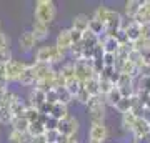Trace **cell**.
I'll return each instance as SVG.
<instances>
[{
  "mask_svg": "<svg viewBox=\"0 0 150 143\" xmlns=\"http://www.w3.org/2000/svg\"><path fill=\"white\" fill-rule=\"evenodd\" d=\"M140 7H142L140 0H129V2H125V5H123V17L129 18V20H134L135 15L139 13Z\"/></svg>",
  "mask_w": 150,
  "mask_h": 143,
  "instance_id": "15",
  "label": "cell"
},
{
  "mask_svg": "<svg viewBox=\"0 0 150 143\" xmlns=\"http://www.w3.org/2000/svg\"><path fill=\"white\" fill-rule=\"evenodd\" d=\"M45 101H47L48 105H55V103H59V90L50 88L48 92H45Z\"/></svg>",
  "mask_w": 150,
  "mask_h": 143,
  "instance_id": "33",
  "label": "cell"
},
{
  "mask_svg": "<svg viewBox=\"0 0 150 143\" xmlns=\"http://www.w3.org/2000/svg\"><path fill=\"white\" fill-rule=\"evenodd\" d=\"M88 23H90V17L85 15V13H79L72 18V30H77V32H87L88 30Z\"/></svg>",
  "mask_w": 150,
  "mask_h": 143,
  "instance_id": "12",
  "label": "cell"
},
{
  "mask_svg": "<svg viewBox=\"0 0 150 143\" xmlns=\"http://www.w3.org/2000/svg\"><path fill=\"white\" fill-rule=\"evenodd\" d=\"M90 98H92V97L88 95V92L85 90V87H82V88H80V92H79V93L75 95V98H74V100H75V101H79L80 105H87Z\"/></svg>",
  "mask_w": 150,
  "mask_h": 143,
  "instance_id": "32",
  "label": "cell"
},
{
  "mask_svg": "<svg viewBox=\"0 0 150 143\" xmlns=\"http://www.w3.org/2000/svg\"><path fill=\"white\" fill-rule=\"evenodd\" d=\"M82 37H83L82 32H77V30H72V28H70V38H72V43H74V45L82 43Z\"/></svg>",
  "mask_w": 150,
  "mask_h": 143,
  "instance_id": "41",
  "label": "cell"
},
{
  "mask_svg": "<svg viewBox=\"0 0 150 143\" xmlns=\"http://www.w3.org/2000/svg\"><path fill=\"white\" fill-rule=\"evenodd\" d=\"M118 72L123 75H129V77H137V67H135V63H132L130 60H125L120 67H118Z\"/></svg>",
  "mask_w": 150,
  "mask_h": 143,
  "instance_id": "27",
  "label": "cell"
},
{
  "mask_svg": "<svg viewBox=\"0 0 150 143\" xmlns=\"http://www.w3.org/2000/svg\"><path fill=\"white\" fill-rule=\"evenodd\" d=\"M137 75L139 77H150V65H142L139 70H137Z\"/></svg>",
  "mask_w": 150,
  "mask_h": 143,
  "instance_id": "43",
  "label": "cell"
},
{
  "mask_svg": "<svg viewBox=\"0 0 150 143\" xmlns=\"http://www.w3.org/2000/svg\"><path fill=\"white\" fill-rule=\"evenodd\" d=\"M142 5H144L145 8H147V12L150 13V0H144V2H142Z\"/></svg>",
  "mask_w": 150,
  "mask_h": 143,
  "instance_id": "49",
  "label": "cell"
},
{
  "mask_svg": "<svg viewBox=\"0 0 150 143\" xmlns=\"http://www.w3.org/2000/svg\"><path fill=\"white\" fill-rule=\"evenodd\" d=\"M32 35L35 38V42H43V40H47L48 35H50V25H45L42 22H37L33 20L32 23Z\"/></svg>",
  "mask_w": 150,
  "mask_h": 143,
  "instance_id": "10",
  "label": "cell"
},
{
  "mask_svg": "<svg viewBox=\"0 0 150 143\" xmlns=\"http://www.w3.org/2000/svg\"><path fill=\"white\" fill-rule=\"evenodd\" d=\"M72 63H74V72H75V78L79 80V82H82V83H85L87 80L93 78V77H97L95 73H93V70H92V65L90 62H87V60L80 58V60H72Z\"/></svg>",
  "mask_w": 150,
  "mask_h": 143,
  "instance_id": "4",
  "label": "cell"
},
{
  "mask_svg": "<svg viewBox=\"0 0 150 143\" xmlns=\"http://www.w3.org/2000/svg\"><path fill=\"white\" fill-rule=\"evenodd\" d=\"M8 142H10V143H32L33 142V137L28 132L22 133V132H15V130H12V132L8 133Z\"/></svg>",
  "mask_w": 150,
  "mask_h": 143,
  "instance_id": "17",
  "label": "cell"
},
{
  "mask_svg": "<svg viewBox=\"0 0 150 143\" xmlns=\"http://www.w3.org/2000/svg\"><path fill=\"white\" fill-rule=\"evenodd\" d=\"M43 127H45V130H57V127H59V120H55V118H52V117H47V120H45V123H43Z\"/></svg>",
  "mask_w": 150,
  "mask_h": 143,
  "instance_id": "40",
  "label": "cell"
},
{
  "mask_svg": "<svg viewBox=\"0 0 150 143\" xmlns=\"http://www.w3.org/2000/svg\"><path fill=\"white\" fill-rule=\"evenodd\" d=\"M32 143H47V140H45V135H40V137H35L33 138Z\"/></svg>",
  "mask_w": 150,
  "mask_h": 143,
  "instance_id": "48",
  "label": "cell"
},
{
  "mask_svg": "<svg viewBox=\"0 0 150 143\" xmlns=\"http://www.w3.org/2000/svg\"><path fill=\"white\" fill-rule=\"evenodd\" d=\"M57 17V7L52 0H37L33 7V18L42 22L45 25H50Z\"/></svg>",
  "mask_w": 150,
  "mask_h": 143,
  "instance_id": "2",
  "label": "cell"
},
{
  "mask_svg": "<svg viewBox=\"0 0 150 143\" xmlns=\"http://www.w3.org/2000/svg\"><path fill=\"white\" fill-rule=\"evenodd\" d=\"M72 101H74V97L70 95V93L65 90V88L59 90V103H62V105H67V106H69Z\"/></svg>",
  "mask_w": 150,
  "mask_h": 143,
  "instance_id": "34",
  "label": "cell"
},
{
  "mask_svg": "<svg viewBox=\"0 0 150 143\" xmlns=\"http://www.w3.org/2000/svg\"><path fill=\"white\" fill-rule=\"evenodd\" d=\"M137 115H135L134 111H129V113H123L122 115V127L123 130H127V132L132 133V130H134L135 127V122H137Z\"/></svg>",
  "mask_w": 150,
  "mask_h": 143,
  "instance_id": "22",
  "label": "cell"
},
{
  "mask_svg": "<svg viewBox=\"0 0 150 143\" xmlns=\"http://www.w3.org/2000/svg\"><path fill=\"white\" fill-rule=\"evenodd\" d=\"M88 30H90L93 35H97V37L105 35V25L100 23V22H97L95 18H92V17H90V23H88Z\"/></svg>",
  "mask_w": 150,
  "mask_h": 143,
  "instance_id": "28",
  "label": "cell"
},
{
  "mask_svg": "<svg viewBox=\"0 0 150 143\" xmlns=\"http://www.w3.org/2000/svg\"><path fill=\"white\" fill-rule=\"evenodd\" d=\"M40 110L38 108H35V106H27V110H25V113H23V117L27 118V122L28 123H33V122H38L40 120Z\"/></svg>",
  "mask_w": 150,
  "mask_h": 143,
  "instance_id": "29",
  "label": "cell"
},
{
  "mask_svg": "<svg viewBox=\"0 0 150 143\" xmlns=\"http://www.w3.org/2000/svg\"><path fill=\"white\" fill-rule=\"evenodd\" d=\"M35 43L37 42H35V38H33L30 30L20 33V37H18V47H20L22 52H30V50H33Z\"/></svg>",
  "mask_w": 150,
  "mask_h": 143,
  "instance_id": "13",
  "label": "cell"
},
{
  "mask_svg": "<svg viewBox=\"0 0 150 143\" xmlns=\"http://www.w3.org/2000/svg\"><path fill=\"white\" fill-rule=\"evenodd\" d=\"M0 32H2V22H0Z\"/></svg>",
  "mask_w": 150,
  "mask_h": 143,
  "instance_id": "51",
  "label": "cell"
},
{
  "mask_svg": "<svg viewBox=\"0 0 150 143\" xmlns=\"http://www.w3.org/2000/svg\"><path fill=\"white\" fill-rule=\"evenodd\" d=\"M140 40H142V42H145L150 47V23L140 27Z\"/></svg>",
  "mask_w": 150,
  "mask_h": 143,
  "instance_id": "38",
  "label": "cell"
},
{
  "mask_svg": "<svg viewBox=\"0 0 150 143\" xmlns=\"http://www.w3.org/2000/svg\"><path fill=\"white\" fill-rule=\"evenodd\" d=\"M108 12H110V8L105 5H98L95 8V12H93V15H92V18H95L97 22H100V23H103L105 25V22H107V17H108Z\"/></svg>",
  "mask_w": 150,
  "mask_h": 143,
  "instance_id": "26",
  "label": "cell"
},
{
  "mask_svg": "<svg viewBox=\"0 0 150 143\" xmlns=\"http://www.w3.org/2000/svg\"><path fill=\"white\" fill-rule=\"evenodd\" d=\"M12 122V115H10V108L0 106V125H8Z\"/></svg>",
  "mask_w": 150,
  "mask_h": 143,
  "instance_id": "35",
  "label": "cell"
},
{
  "mask_svg": "<svg viewBox=\"0 0 150 143\" xmlns=\"http://www.w3.org/2000/svg\"><path fill=\"white\" fill-rule=\"evenodd\" d=\"M8 43H10L8 37H7L4 32H0V48H7L8 47Z\"/></svg>",
  "mask_w": 150,
  "mask_h": 143,
  "instance_id": "46",
  "label": "cell"
},
{
  "mask_svg": "<svg viewBox=\"0 0 150 143\" xmlns=\"http://www.w3.org/2000/svg\"><path fill=\"white\" fill-rule=\"evenodd\" d=\"M113 110H117L120 115L132 111V98H130V97H122V98H120V101L113 106Z\"/></svg>",
  "mask_w": 150,
  "mask_h": 143,
  "instance_id": "24",
  "label": "cell"
},
{
  "mask_svg": "<svg viewBox=\"0 0 150 143\" xmlns=\"http://www.w3.org/2000/svg\"><path fill=\"white\" fill-rule=\"evenodd\" d=\"M115 63H117L115 55H110V53H105L103 55V65L105 67H115Z\"/></svg>",
  "mask_w": 150,
  "mask_h": 143,
  "instance_id": "42",
  "label": "cell"
},
{
  "mask_svg": "<svg viewBox=\"0 0 150 143\" xmlns=\"http://www.w3.org/2000/svg\"><path fill=\"white\" fill-rule=\"evenodd\" d=\"M140 55H142V60H144L145 65H150V47L144 48L142 52H140Z\"/></svg>",
  "mask_w": 150,
  "mask_h": 143,
  "instance_id": "44",
  "label": "cell"
},
{
  "mask_svg": "<svg viewBox=\"0 0 150 143\" xmlns=\"http://www.w3.org/2000/svg\"><path fill=\"white\" fill-rule=\"evenodd\" d=\"M10 60H13V58H12V50H10V47L0 48V63L7 65Z\"/></svg>",
  "mask_w": 150,
  "mask_h": 143,
  "instance_id": "39",
  "label": "cell"
},
{
  "mask_svg": "<svg viewBox=\"0 0 150 143\" xmlns=\"http://www.w3.org/2000/svg\"><path fill=\"white\" fill-rule=\"evenodd\" d=\"M123 95H122V92H120V88H118V87H113L112 90L103 97V101H105V105H107V106H112V108H113V106L120 101Z\"/></svg>",
  "mask_w": 150,
  "mask_h": 143,
  "instance_id": "19",
  "label": "cell"
},
{
  "mask_svg": "<svg viewBox=\"0 0 150 143\" xmlns=\"http://www.w3.org/2000/svg\"><path fill=\"white\" fill-rule=\"evenodd\" d=\"M59 72H60V75L65 78V82H69V80H74V78H75L74 63H72V62H65L64 65H60Z\"/></svg>",
  "mask_w": 150,
  "mask_h": 143,
  "instance_id": "25",
  "label": "cell"
},
{
  "mask_svg": "<svg viewBox=\"0 0 150 143\" xmlns=\"http://www.w3.org/2000/svg\"><path fill=\"white\" fill-rule=\"evenodd\" d=\"M0 77H5V65L0 63Z\"/></svg>",
  "mask_w": 150,
  "mask_h": 143,
  "instance_id": "50",
  "label": "cell"
},
{
  "mask_svg": "<svg viewBox=\"0 0 150 143\" xmlns=\"http://www.w3.org/2000/svg\"><path fill=\"white\" fill-rule=\"evenodd\" d=\"M45 140H47V143H59L60 140V133L59 130H45Z\"/></svg>",
  "mask_w": 150,
  "mask_h": 143,
  "instance_id": "37",
  "label": "cell"
},
{
  "mask_svg": "<svg viewBox=\"0 0 150 143\" xmlns=\"http://www.w3.org/2000/svg\"><path fill=\"white\" fill-rule=\"evenodd\" d=\"M28 125H30V123L27 122V118H25V117L12 118V122H10L12 130H15V132H22V133L28 132Z\"/></svg>",
  "mask_w": 150,
  "mask_h": 143,
  "instance_id": "23",
  "label": "cell"
},
{
  "mask_svg": "<svg viewBox=\"0 0 150 143\" xmlns=\"http://www.w3.org/2000/svg\"><path fill=\"white\" fill-rule=\"evenodd\" d=\"M134 140H147L150 138V123L145 120L144 117H139L135 122V127L132 130Z\"/></svg>",
  "mask_w": 150,
  "mask_h": 143,
  "instance_id": "8",
  "label": "cell"
},
{
  "mask_svg": "<svg viewBox=\"0 0 150 143\" xmlns=\"http://www.w3.org/2000/svg\"><path fill=\"white\" fill-rule=\"evenodd\" d=\"M98 78H100V77H98ZM113 87H115V85L112 83V82H110V80H107V78H100V95L102 97H105L108 93V92L112 90Z\"/></svg>",
  "mask_w": 150,
  "mask_h": 143,
  "instance_id": "36",
  "label": "cell"
},
{
  "mask_svg": "<svg viewBox=\"0 0 150 143\" xmlns=\"http://www.w3.org/2000/svg\"><path fill=\"white\" fill-rule=\"evenodd\" d=\"M28 133H30L33 138L43 135V133H45V127H43V123H42V122H33V123H30V125H28Z\"/></svg>",
  "mask_w": 150,
  "mask_h": 143,
  "instance_id": "31",
  "label": "cell"
},
{
  "mask_svg": "<svg viewBox=\"0 0 150 143\" xmlns=\"http://www.w3.org/2000/svg\"><path fill=\"white\" fill-rule=\"evenodd\" d=\"M82 87H83V83H82V82H79L77 78H74V80H69V82H67V85H65V90H67L70 95L75 98V95L80 92Z\"/></svg>",
  "mask_w": 150,
  "mask_h": 143,
  "instance_id": "30",
  "label": "cell"
},
{
  "mask_svg": "<svg viewBox=\"0 0 150 143\" xmlns=\"http://www.w3.org/2000/svg\"><path fill=\"white\" fill-rule=\"evenodd\" d=\"M83 87H85V90L88 92L90 97H98L100 95V78H98V75L90 80H87L83 83Z\"/></svg>",
  "mask_w": 150,
  "mask_h": 143,
  "instance_id": "21",
  "label": "cell"
},
{
  "mask_svg": "<svg viewBox=\"0 0 150 143\" xmlns=\"http://www.w3.org/2000/svg\"><path fill=\"white\" fill-rule=\"evenodd\" d=\"M123 32H125V35H127L130 43H135L137 40H140V25L135 23L134 20L127 22V27L123 28Z\"/></svg>",
  "mask_w": 150,
  "mask_h": 143,
  "instance_id": "16",
  "label": "cell"
},
{
  "mask_svg": "<svg viewBox=\"0 0 150 143\" xmlns=\"http://www.w3.org/2000/svg\"><path fill=\"white\" fill-rule=\"evenodd\" d=\"M27 106H28V103H25V101L18 97V98H17V100L10 105V115H12V118L23 117V113H25V110H27Z\"/></svg>",
  "mask_w": 150,
  "mask_h": 143,
  "instance_id": "18",
  "label": "cell"
},
{
  "mask_svg": "<svg viewBox=\"0 0 150 143\" xmlns=\"http://www.w3.org/2000/svg\"><path fill=\"white\" fill-rule=\"evenodd\" d=\"M67 58V53L59 50L55 45H42L35 52V60L37 63H47V65H57V63H62L64 65L65 62L64 60Z\"/></svg>",
  "mask_w": 150,
  "mask_h": 143,
  "instance_id": "1",
  "label": "cell"
},
{
  "mask_svg": "<svg viewBox=\"0 0 150 143\" xmlns=\"http://www.w3.org/2000/svg\"><path fill=\"white\" fill-rule=\"evenodd\" d=\"M8 80H7V77H0V93H4V92L8 90Z\"/></svg>",
  "mask_w": 150,
  "mask_h": 143,
  "instance_id": "45",
  "label": "cell"
},
{
  "mask_svg": "<svg viewBox=\"0 0 150 143\" xmlns=\"http://www.w3.org/2000/svg\"><path fill=\"white\" fill-rule=\"evenodd\" d=\"M50 117L55 118V120H65L69 117V106L67 105H62V103H55L52 105V110H50Z\"/></svg>",
  "mask_w": 150,
  "mask_h": 143,
  "instance_id": "20",
  "label": "cell"
},
{
  "mask_svg": "<svg viewBox=\"0 0 150 143\" xmlns=\"http://www.w3.org/2000/svg\"><path fill=\"white\" fill-rule=\"evenodd\" d=\"M87 111L90 115V122H105V113H107V105L103 101V97H92L87 103Z\"/></svg>",
  "mask_w": 150,
  "mask_h": 143,
  "instance_id": "3",
  "label": "cell"
},
{
  "mask_svg": "<svg viewBox=\"0 0 150 143\" xmlns=\"http://www.w3.org/2000/svg\"><path fill=\"white\" fill-rule=\"evenodd\" d=\"M18 83L22 87H35L37 83V77H35V72L32 68V63H28V67L23 70V73L20 75V78H18Z\"/></svg>",
  "mask_w": 150,
  "mask_h": 143,
  "instance_id": "14",
  "label": "cell"
},
{
  "mask_svg": "<svg viewBox=\"0 0 150 143\" xmlns=\"http://www.w3.org/2000/svg\"><path fill=\"white\" fill-rule=\"evenodd\" d=\"M45 101V92L37 88V87H32V90L28 93V105L30 106H35V108H40Z\"/></svg>",
  "mask_w": 150,
  "mask_h": 143,
  "instance_id": "11",
  "label": "cell"
},
{
  "mask_svg": "<svg viewBox=\"0 0 150 143\" xmlns=\"http://www.w3.org/2000/svg\"><path fill=\"white\" fill-rule=\"evenodd\" d=\"M108 138V127L105 122H90L88 128V142L105 143Z\"/></svg>",
  "mask_w": 150,
  "mask_h": 143,
  "instance_id": "5",
  "label": "cell"
},
{
  "mask_svg": "<svg viewBox=\"0 0 150 143\" xmlns=\"http://www.w3.org/2000/svg\"><path fill=\"white\" fill-rule=\"evenodd\" d=\"M72 38H70V28H62L59 33H57V38H55V47L62 50V52L69 53L70 48H72Z\"/></svg>",
  "mask_w": 150,
  "mask_h": 143,
  "instance_id": "9",
  "label": "cell"
},
{
  "mask_svg": "<svg viewBox=\"0 0 150 143\" xmlns=\"http://www.w3.org/2000/svg\"><path fill=\"white\" fill-rule=\"evenodd\" d=\"M28 67L27 62H22V60H10L5 65V77L8 82H18L20 75L23 73V70Z\"/></svg>",
  "mask_w": 150,
  "mask_h": 143,
  "instance_id": "7",
  "label": "cell"
},
{
  "mask_svg": "<svg viewBox=\"0 0 150 143\" xmlns=\"http://www.w3.org/2000/svg\"><path fill=\"white\" fill-rule=\"evenodd\" d=\"M142 103H144V110L150 111V95H144L142 97Z\"/></svg>",
  "mask_w": 150,
  "mask_h": 143,
  "instance_id": "47",
  "label": "cell"
},
{
  "mask_svg": "<svg viewBox=\"0 0 150 143\" xmlns=\"http://www.w3.org/2000/svg\"><path fill=\"white\" fill-rule=\"evenodd\" d=\"M79 128H80V122H79L75 117L69 115L65 120H60L59 122L57 130H59V133L62 135V137H75L77 132H79Z\"/></svg>",
  "mask_w": 150,
  "mask_h": 143,
  "instance_id": "6",
  "label": "cell"
}]
</instances>
